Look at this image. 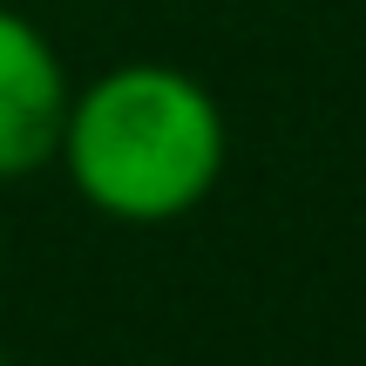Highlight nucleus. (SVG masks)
Listing matches in <instances>:
<instances>
[{"instance_id": "1", "label": "nucleus", "mask_w": 366, "mask_h": 366, "mask_svg": "<svg viewBox=\"0 0 366 366\" xmlns=\"http://www.w3.org/2000/svg\"><path fill=\"white\" fill-rule=\"evenodd\" d=\"M231 129L217 95L177 61H116L68 95L61 163L68 190L116 224H177L217 190Z\"/></svg>"}, {"instance_id": "2", "label": "nucleus", "mask_w": 366, "mask_h": 366, "mask_svg": "<svg viewBox=\"0 0 366 366\" xmlns=\"http://www.w3.org/2000/svg\"><path fill=\"white\" fill-rule=\"evenodd\" d=\"M68 95L75 89L54 41L27 14L0 7V183H21L41 163H54Z\"/></svg>"}, {"instance_id": "3", "label": "nucleus", "mask_w": 366, "mask_h": 366, "mask_svg": "<svg viewBox=\"0 0 366 366\" xmlns=\"http://www.w3.org/2000/svg\"><path fill=\"white\" fill-rule=\"evenodd\" d=\"M0 366H14V360H7V353H0Z\"/></svg>"}]
</instances>
